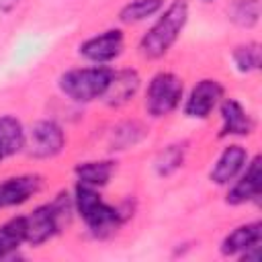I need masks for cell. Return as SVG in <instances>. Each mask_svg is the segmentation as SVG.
<instances>
[{
  "label": "cell",
  "instance_id": "obj_1",
  "mask_svg": "<svg viewBox=\"0 0 262 262\" xmlns=\"http://www.w3.org/2000/svg\"><path fill=\"white\" fill-rule=\"evenodd\" d=\"M72 199H74V213L82 219V223L86 225L88 233L94 239L113 237L115 233H119L123 223L133 215L129 207L106 203L100 194V188H92L80 182L74 184Z\"/></svg>",
  "mask_w": 262,
  "mask_h": 262
},
{
  "label": "cell",
  "instance_id": "obj_2",
  "mask_svg": "<svg viewBox=\"0 0 262 262\" xmlns=\"http://www.w3.org/2000/svg\"><path fill=\"white\" fill-rule=\"evenodd\" d=\"M190 16V0H170L156 16L151 27L141 35L137 51L145 59H162L178 43Z\"/></svg>",
  "mask_w": 262,
  "mask_h": 262
},
{
  "label": "cell",
  "instance_id": "obj_3",
  "mask_svg": "<svg viewBox=\"0 0 262 262\" xmlns=\"http://www.w3.org/2000/svg\"><path fill=\"white\" fill-rule=\"evenodd\" d=\"M74 217L72 192L59 190L49 203L37 205L25 215V244L39 248L57 237Z\"/></svg>",
  "mask_w": 262,
  "mask_h": 262
},
{
  "label": "cell",
  "instance_id": "obj_4",
  "mask_svg": "<svg viewBox=\"0 0 262 262\" xmlns=\"http://www.w3.org/2000/svg\"><path fill=\"white\" fill-rule=\"evenodd\" d=\"M113 72H115L113 66H92V63L82 68H70L59 74L57 88L68 100L76 104H90L104 96Z\"/></svg>",
  "mask_w": 262,
  "mask_h": 262
},
{
  "label": "cell",
  "instance_id": "obj_5",
  "mask_svg": "<svg viewBox=\"0 0 262 262\" xmlns=\"http://www.w3.org/2000/svg\"><path fill=\"white\" fill-rule=\"evenodd\" d=\"M182 98H184V80L170 70H160L149 78L145 86L143 106L151 119H164L172 115L176 108H180Z\"/></svg>",
  "mask_w": 262,
  "mask_h": 262
},
{
  "label": "cell",
  "instance_id": "obj_6",
  "mask_svg": "<svg viewBox=\"0 0 262 262\" xmlns=\"http://www.w3.org/2000/svg\"><path fill=\"white\" fill-rule=\"evenodd\" d=\"M68 145V135L55 119H39L27 129L25 154L33 160H53Z\"/></svg>",
  "mask_w": 262,
  "mask_h": 262
},
{
  "label": "cell",
  "instance_id": "obj_7",
  "mask_svg": "<svg viewBox=\"0 0 262 262\" xmlns=\"http://www.w3.org/2000/svg\"><path fill=\"white\" fill-rule=\"evenodd\" d=\"M125 51V31L108 27L78 43V55L92 66H111Z\"/></svg>",
  "mask_w": 262,
  "mask_h": 262
},
{
  "label": "cell",
  "instance_id": "obj_8",
  "mask_svg": "<svg viewBox=\"0 0 262 262\" xmlns=\"http://www.w3.org/2000/svg\"><path fill=\"white\" fill-rule=\"evenodd\" d=\"M225 96V86L217 78H201L182 98V113L194 121H207Z\"/></svg>",
  "mask_w": 262,
  "mask_h": 262
},
{
  "label": "cell",
  "instance_id": "obj_9",
  "mask_svg": "<svg viewBox=\"0 0 262 262\" xmlns=\"http://www.w3.org/2000/svg\"><path fill=\"white\" fill-rule=\"evenodd\" d=\"M260 196H262V160L256 154L250 156L239 176L231 184H227L225 203L229 207H242V205L258 203Z\"/></svg>",
  "mask_w": 262,
  "mask_h": 262
},
{
  "label": "cell",
  "instance_id": "obj_10",
  "mask_svg": "<svg viewBox=\"0 0 262 262\" xmlns=\"http://www.w3.org/2000/svg\"><path fill=\"white\" fill-rule=\"evenodd\" d=\"M221 125H219V139L229 137H250L256 131V119L250 115V111L233 96H223V100L217 106Z\"/></svg>",
  "mask_w": 262,
  "mask_h": 262
},
{
  "label": "cell",
  "instance_id": "obj_11",
  "mask_svg": "<svg viewBox=\"0 0 262 262\" xmlns=\"http://www.w3.org/2000/svg\"><path fill=\"white\" fill-rule=\"evenodd\" d=\"M248 160H250V151L242 143L223 145L221 151L217 154L211 170H209V182L215 184V186L231 184L239 176V172L246 168Z\"/></svg>",
  "mask_w": 262,
  "mask_h": 262
},
{
  "label": "cell",
  "instance_id": "obj_12",
  "mask_svg": "<svg viewBox=\"0 0 262 262\" xmlns=\"http://www.w3.org/2000/svg\"><path fill=\"white\" fill-rule=\"evenodd\" d=\"M45 186L41 174H14L0 180V211L10 207H20L33 196H37Z\"/></svg>",
  "mask_w": 262,
  "mask_h": 262
},
{
  "label": "cell",
  "instance_id": "obj_13",
  "mask_svg": "<svg viewBox=\"0 0 262 262\" xmlns=\"http://www.w3.org/2000/svg\"><path fill=\"white\" fill-rule=\"evenodd\" d=\"M262 246V221H246L235 225L231 231H227L219 244V254L223 258H237L244 256L248 250Z\"/></svg>",
  "mask_w": 262,
  "mask_h": 262
},
{
  "label": "cell",
  "instance_id": "obj_14",
  "mask_svg": "<svg viewBox=\"0 0 262 262\" xmlns=\"http://www.w3.org/2000/svg\"><path fill=\"white\" fill-rule=\"evenodd\" d=\"M141 88V76L135 68H119L113 72L111 84L100 98L108 108H121L129 104Z\"/></svg>",
  "mask_w": 262,
  "mask_h": 262
},
{
  "label": "cell",
  "instance_id": "obj_15",
  "mask_svg": "<svg viewBox=\"0 0 262 262\" xmlns=\"http://www.w3.org/2000/svg\"><path fill=\"white\" fill-rule=\"evenodd\" d=\"M117 160L113 158H98V160H84L74 166V176L76 182L92 186V188H102L106 186L113 176L117 174Z\"/></svg>",
  "mask_w": 262,
  "mask_h": 262
},
{
  "label": "cell",
  "instance_id": "obj_16",
  "mask_svg": "<svg viewBox=\"0 0 262 262\" xmlns=\"http://www.w3.org/2000/svg\"><path fill=\"white\" fill-rule=\"evenodd\" d=\"M27 129L14 115H0V164L25 151Z\"/></svg>",
  "mask_w": 262,
  "mask_h": 262
},
{
  "label": "cell",
  "instance_id": "obj_17",
  "mask_svg": "<svg viewBox=\"0 0 262 262\" xmlns=\"http://www.w3.org/2000/svg\"><path fill=\"white\" fill-rule=\"evenodd\" d=\"M186 154H188V141H184V139L164 145L154 158V172L160 178H168V176L176 174L184 166Z\"/></svg>",
  "mask_w": 262,
  "mask_h": 262
},
{
  "label": "cell",
  "instance_id": "obj_18",
  "mask_svg": "<svg viewBox=\"0 0 262 262\" xmlns=\"http://www.w3.org/2000/svg\"><path fill=\"white\" fill-rule=\"evenodd\" d=\"M25 244V215H14L0 225V260L18 256Z\"/></svg>",
  "mask_w": 262,
  "mask_h": 262
},
{
  "label": "cell",
  "instance_id": "obj_19",
  "mask_svg": "<svg viewBox=\"0 0 262 262\" xmlns=\"http://www.w3.org/2000/svg\"><path fill=\"white\" fill-rule=\"evenodd\" d=\"M147 135V129L139 121H121L113 127L108 133V149L111 151H123L129 147H135L143 137Z\"/></svg>",
  "mask_w": 262,
  "mask_h": 262
},
{
  "label": "cell",
  "instance_id": "obj_20",
  "mask_svg": "<svg viewBox=\"0 0 262 262\" xmlns=\"http://www.w3.org/2000/svg\"><path fill=\"white\" fill-rule=\"evenodd\" d=\"M166 0H129L119 8V23L121 25H139L145 23L162 12Z\"/></svg>",
  "mask_w": 262,
  "mask_h": 262
},
{
  "label": "cell",
  "instance_id": "obj_21",
  "mask_svg": "<svg viewBox=\"0 0 262 262\" xmlns=\"http://www.w3.org/2000/svg\"><path fill=\"white\" fill-rule=\"evenodd\" d=\"M227 18L239 29H256L262 18L260 0H231L227 6Z\"/></svg>",
  "mask_w": 262,
  "mask_h": 262
},
{
  "label": "cell",
  "instance_id": "obj_22",
  "mask_svg": "<svg viewBox=\"0 0 262 262\" xmlns=\"http://www.w3.org/2000/svg\"><path fill=\"white\" fill-rule=\"evenodd\" d=\"M233 68L239 74H254L262 63V45L258 41H244L231 49Z\"/></svg>",
  "mask_w": 262,
  "mask_h": 262
},
{
  "label": "cell",
  "instance_id": "obj_23",
  "mask_svg": "<svg viewBox=\"0 0 262 262\" xmlns=\"http://www.w3.org/2000/svg\"><path fill=\"white\" fill-rule=\"evenodd\" d=\"M18 4L20 0H0V14H10L12 10H16Z\"/></svg>",
  "mask_w": 262,
  "mask_h": 262
},
{
  "label": "cell",
  "instance_id": "obj_24",
  "mask_svg": "<svg viewBox=\"0 0 262 262\" xmlns=\"http://www.w3.org/2000/svg\"><path fill=\"white\" fill-rule=\"evenodd\" d=\"M201 2H205V4H209V2H215V0H201Z\"/></svg>",
  "mask_w": 262,
  "mask_h": 262
}]
</instances>
